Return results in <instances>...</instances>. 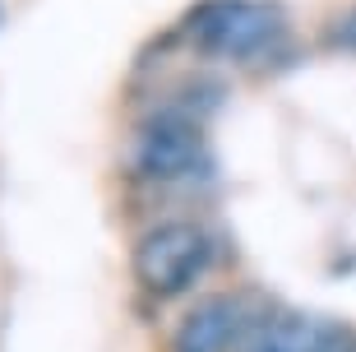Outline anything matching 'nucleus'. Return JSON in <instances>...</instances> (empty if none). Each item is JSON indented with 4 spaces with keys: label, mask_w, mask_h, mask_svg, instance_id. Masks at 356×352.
Wrapping results in <instances>:
<instances>
[{
    "label": "nucleus",
    "mask_w": 356,
    "mask_h": 352,
    "mask_svg": "<svg viewBox=\"0 0 356 352\" xmlns=\"http://www.w3.org/2000/svg\"><path fill=\"white\" fill-rule=\"evenodd\" d=\"M236 352H356V329L333 315L264 311L250 315Z\"/></svg>",
    "instance_id": "nucleus-4"
},
{
    "label": "nucleus",
    "mask_w": 356,
    "mask_h": 352,
    "mask_svg": "<svg viewBox=\"0 0 356 352\" xmlns=\"http://www.w3.org/2000/svg\"><path fill=\"white\" fill-rule=\"evenodd\" d=\"M185 33L204 56L250 66L259 56L277 52V42L287 38V19L268 0H204L190 14Z\"/></svg>",
    "instance_id": "nucleus-1"
},
{
    "label": "nucleus",
    "mask_w": 356,
    "mask_h": 352,
    "mask_svg": "<svg viewBox=\"0 0 356 352\" xmlns=\"http://www.w3.org/2000/svg\"><path fill=\"white\" fill-rule=\"evenodd\" d=\"M213 255V236L190 218H172V222H158V227H148L139 236V246H134V278L144 287L148 297H181L199 278L209 274Z\"/></svg>",
    "instance_id": "nucleus-2"
},
{
    "label": "nucleus",
    "mask_w": 356,
    "mask_h": 352,
    "mask_svg": "<svg viewBox=\"0 0 356 352\" xmlns=\"http://www.w3.org/2000/svg\"><path fill=\"white\" fill-rule=\"evenodd\" d=\"M329 47H338V52H356V5L333 19V28H329Z\"/></svg>",
    "instance_id": "nucleus-6"
},
{
    "label": "nucleus",
    "mask_w": 356,
    "mask_h": 352,
    "mask_svg": "<svg viewBox=\"0 0 356 352\" xmlns=\"http://www.w3.org/2000/svg\"><path fill=\"white\" fill-rule=\"evenodd\" d=\"M130 162L144 181H199L213 171V153L204 135H199L195 121L185 116H153L144 130L134 135V148H130Z\"/></svg>",
    "instance_id": "nucleus-3"
},
{
    "label": "nucleus",
    "mask_w": 356,
    "mask_h": 352,
    "mask_svg": "<svg viewBox=\"0 0 356 352\" xmlns=\"http://www.w3.org/2000/svg\"><path fill=\"white\" fill-rule=\"evenodd\" d=\"M245 325H250V315H245L241 297H227V292L199 297L176 325L172 352H236Z\"/></svg>",
    "instance_id": "nucleus-5"
},
{
    "label": "nucleus",
    "mask_w": 356,
    "mask_h": 352,
    "mask_svg": "<svg viewBox=\"0 0 356 352\" xmlns=\"http://www.w3.org/2000/svg\"><path fill=\"white\" fill-rule=\"evenodd\" d=\"M0 24H5V0H0Z\"/></svg>",
    "instance_id": "nucleus-7"
}]
</instances>
